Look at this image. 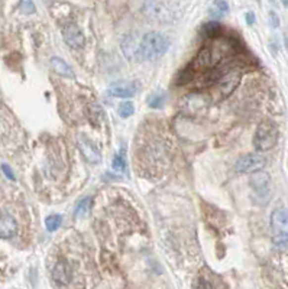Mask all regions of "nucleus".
<instances>
[{
	"label": "nucleus",
	"mask_w": 288,
	"mask_h": 289,
	"mask_svg": "<svg viewBox=\"0 0 288 289\" xmlns=\"http://www.w3.org/2000/svg\"><path fill=\"white\" fill-rule=\"evenodd\" d=\"M231 45L225 39H214L207 46H204L198 55L194 59L192 67L195 70H209L216 67L223 58H226L231 52Z\"/></svg>",
	"instance_id": "obj_1"
},
{
	"label": "nucleus",
	"mask_w": 288,
	"mask_h": 289,
	"mask_svg": "<svg viewBox=\"0 0 288 289\" xmlns=\"http://www.w3.org/2000/svg\"><path fill=\"white\" fill-rule=\"evenodd\" d=\"M117 113L122 119H128L135 113V106L132 101H122L117 107Z\"/></svg>",
	"instance_id": "obj_16"
},
{
	"label": "nucleus",
	"mask_w": 288,
	"mask_h": 289,
	"mask_svg": "<svg viewBox=\"0 0 288 289\" xmlns=\"http://www.w3.org/2000/svg\"><path fill=\"white\" fill-rule=\"evenodd\" d=\"M240 77H242V74H240L239 70H232L220 78L217 81V91L220 93V96L226 97L232 94L235 91V88L239 85Z\"/></svg>",
	"instance_id": "obj_7"
},
{
	"label": "nucleus",
	"mask_w": 288,
	"mask_h": 289,
	"mask_svg": "<svg viewBox=\"0 0 288 289\" xmlns=\"http://www.w3.org/2000/svg\"><path fill=\"white\" fill-rule=\"evenodd\" d=\"M19 9L23 12V13H26V15H32V13H35V4H34V1H32V0H20Z\"/></svg>",
	"instance_id": "obj_22"
},
{
	"label": "nucleus",
	"mask_w": 288,
	"mask_h": 289,
	"mask_svg": "<svg viewBox=\"0 0 288 289\" xmlns=\"http://www.w3.org/2000/svg\"><path fill=\"white\" fill-rule=\"evenodd\" d=\"M78 148H80L83 156H84L89 162H92V164L100 162V159H101L100 152H98V149H97L96 146H95L89 139L80 137V140H78Z\"/></svg>",
	"instance_id": "obj_11"
},
{
	"label": "nucleus",
	"mask_w": 288,
	"mask_h": 289,
	"mask_svg": "<svg viewBox=\"0 0 288 289\" xmlns=\"http://www.w3.org/2000/svg\"><path fill=\"white\" fill-rule=\"evenodd\" d=\"M52 278L58 285H67L71 279V268L65 262H58L52 272Z\"/></svg>",
	"instance_id": "obj_13"
},
{
	"label": "nucleus",
	"mask_w": 288,
	"mask_h": 289,
	"mask_svg": "<svg viewBox=\"0 0 288 289\" xmlns=\"http://www.w3.org/2000/svg\"><path fill=\"white\" fill-rule=\"evenodd\" d=\"M51 65H52V68H54V71L59 74V76H62V77H67V78H74L76 77V74H74V71H73V68L65 62V61H62L61 58L54 57L51 59Z\"/></svg>",
	"instance_id": "obj_14"
},
{
	"label": "nucleus",
	"mask_w": 288,
	"mask_h": 289,
	"mask_svg": "<svg viewBox=\"0 0 288 289\" xmlns=\"http://www.w3.org/2000/svg\"><path fill=\"white\" fill-rule=\"evenodd\" d=\"M229 12V4L226 0H213L209 7V15L213 19H220Z\"/></svg>",
	"instance_id": "obj_15"
},
{
	"label": "nucleus",
	"mask_w": 288,
	"mask_h": 289,
	"mask_svg": "<svg viewBox=\"0 0 288 289\" xmlns=\"http://www.w3.org/2000/svg\"><path fill=\"white\" fill-rule=\"evenodd\" d=\"M269 22H271V25L274 26V28H278L280 26V18H278V15L275 13V12H269Z\"/></svg>",
	"instance_id": "obj_24"
},
{
	"label": "nucleus",
	"mask_w": 288,
	"mask_h": 289,
	"mask_svg": "<svg viewBox=\"0 0 288 289\" xmlns=\"http://www.w3.org/2000/svg\"><path fill=\"white\" fill-rule=\"evenodd\" d=\"M62 35H64V41L65 43L73 48V49H78V48H83L84 45V35L83 32L80 31L77 25H67L62 31Z\"/></svg>",
	"instance_id": "obj_8"
},
{
	"label": "nucleus",
	"mask_w": 288,
	"mask_h": 289,
	"mask_svg": "<svg viewBox=\"0 0 288 289\" xmlns=\"http://www.w3.org/2000/svg\"><path fill=\"white\" fill-rule=\"evenodd\" d=\"M277 140H278L277 124L269 122V120L261 122L256 127L255 136H253L255 149L259 151V152H267L277 145Z\"/></svg>",
	"instance_id": "obj_3"
},
{
	"label": "nucleus",
	"mask_w": 288,
	"mask_h": 289,
	"mask_svg": "<svg viewBox=\"0 0 288 289\" xmlns=\"http://www.w3.org/2000/svg\"><path fill=\"white\" fill-rule=\"evenodd\" d=\"M203 32L206 37H210V38H216V35L220 32V25L217 22H210V23H206L203 26Z\"/></svg>",
	"instance_id": "obj_20"
},
{
	"label": "nucleus",
	"mask_w": 288,
	"mask_h": 289,
	"mask_svg": "<svg viewBox=\"0 0 288 289\" xmlns=\"http://www.w3.org/2000/svg\"><path fill=\"white\" fill-rule=\"evenodd\" d=\"M274 246L280 250L288 249V233H275L272 237Z\"/></svg>",
	"instance_id": "obj_17"
},
{
	"label": "nucleus",
	"mask_w": 288,
	"mask_h": 289,
	"mask_svg": "<svg viewBox=\"0 0 288 289\" xmlns=\"http://www.w3.org/2000/svg\"><path fill=\"white\" fill-rule=\"evenodd\" d=\"M283 1V4L286 6V7H288V0H281Z\"/></svg>",
	"instance_id": "obj_27"
},
{
	"label": "nucleus",
	"mask_w": 288,
	"mask_h": 289,
	"mask_svg": "<svg viewBox=\"0 0 288 289\" xmlns=\"http://www.w3.org/2000/svg\"><path fill=\"white\" fill-rule=\"evenodd\" d=\"M249 184L253 193V198L259 204H267L272 195V182L268 173L262 172V169L253 172V175L250 176Z\"/></svg>",
	"instance_id": "obj_4"
},
{
	"label": "nucleus",
	"mask_w": 288,
	"mask_h": 289,
	"mask_svg": "<svg viewBox=\"0 0 288 289\" xmlns=\"http://www.w3.org/2000/svg\"><path fill=\"white\" fill-rule=\"evenodd\" d=\"M138 84L134 81H115L109 85V93L115 97H132L138 91Z\"/></svg>",
	"instance_id": "obj_9"
},
{
	"label": "nucleus",
	"mask_w": 288,
	"mask_h": 289,
	"mask_svg": "<svg viewBox=\"0 0 288 289\" xmlns=\"http://www.w3.org/2000/svg\"><path fill=\"white\" fill-rule=\"evenodd\" d=\"M168 38L161 34V32H148L145 34L139 45H138V51H136V59H148V61H154L161 58L168 49Z\"/></svg>",
	"instance_id": "obj_2"
},
{
	"label": "nucleus",
	"mask_w": 288,
	"mask_h": 289,
	"mask_svg": "<svg viewBox=\"0 0 288 289\" xmlns=\"http://www.w3.org/2000/svg\"><path fill=\"white\" fill-rule=\"evenodd\" d=\"M286 45H287V48H288V34H287V37H286Z\"/></svg>",
	"instance_id": "obj_28"
},
{
	"label": "nucleus",
	"mask_w": 288,
	"mask_h": 289,
	"mask_svg": "<svg viewBox=\"0 0 288 289\" xmlns=\"http://www.w3.org/2000/svg\"><path fill=\"white\" fill-rule=\"evenodd\" d=\"M18 231V223L16 220L9 215V214H4L0 217V239H12Z\"/></svg>",
	"instance_id": "obj_12"
},
{
	"label": "nucleus",
	"mask_w": 288,
	"mask_h": 289,
	"mask_svg": "<svg viewBox=\"0 0 288 289\" xmlns=\"http://www.w3.org/2000/svg\"><path fill=\"white\" fill-rule=\"evenodd\" d=\"M164 101H165V96H164V94H154V96L148 100V103H149V106H151L152 109L162 107V106H164Z\"/></svg>",
	"instance_id": "obj_23"
},
{
	"label": "nucleus",
	"mask_w": 288,
	"mask_h": 289,
	"mask_svg": "<svg viewBox=\"0 0 288 289\" xmlns=\"http://www.w3.org/2000/svg\"><path fill=\"white\" fill-rule=\"evenodd\" d=\"M246 23H248V25H253V23H255V15H253L252 12H248V13H246Z\"/></svg>",
	"instance_id": "obj_26"
},
{
	"label": "nucleus",
	"mask_w": 288,
	"mask_h": 289,
	"mask_svg": "<svg viewBox=\"0 0 288 289\" xmlns=\"http://www.w3.org/2000/svg\"><path fill=\"white\" fill-rule=\"evenodd\" d=\"M113 169L119 172H126V161L122 155H115L113 158V164H112Z\"/></svg>",
	"instance_id": "obj_21"
},
{
	"label": "nucleus",
	"mask_w": 288,
	"mask_h": 289,
	"mask_svg": "<svg viewBox=\"0 0 288 289\" xmlns=\"http://www.w3.org/2000/svg\"><path fill=\"white\" fill-rule=\"evenodd\" d=\"M180 106H181L183 113L189 116H197L206 110V107L209 106V100L204 94L192 93L181 100Z\"/></svg>",
	"instance_id": "obj_6"
},
{
	"label": "nucleus",
	"mask_w": 288,
	"mask_h": 289,
	"mask_svg": "<svg viewBox=\"0 0 288 289\" xmlns=\"http://www.w3.org/2000/svg\"><path fill=\"white\" fill-rule=\"evenodd\" d=\"M267 165V158L261 154H249L239 158L235 164L236 171L240 173H253L264 169Z\"/></svg>",
	"instance_id": "obj_5"
},
{
	"label": "nucleus",
	"mask_w": 288,
	"mask_h": 289,
	"mask_svg": "<svg viewBox=\"0 0 288 289\" xmlns=\"http://www.w3.org/2000/svg\"><path fill=\"white\" fill-rule=\"evenodd\" d=\"M271 227L275 233H288V210L278 208L271 214Z\"/></svg>",
	"instance_id": "obj_10"
},
{
	"label": "nucleus",
	"mask_w": 288,
	"mask_h": 289,
	"mask_svg": "<svg viewBox=\"0 0 288 289\" xmlns=\"http://www.w3.org/2000/svg\"><path fill=\"white\" fill-rule=\"evenodd\" d=\"M1 171L4 172V175H6V176H7L9 179H12V181L15 179V175H13V172H12V169H10V168H9L7 165H1Z\"/></svg>",
	"instance_id": "obj_25"
},
{
	"label": "nucleus",
	"mask_w": 288,
	"mask_h": 289,
	"mask_svg": "<svg viewBox=\"0 0 288 289\" xmlns=\"http://www.w3.org/2000/svg\"><path fill=\"white\" fill-rule=\"evenodd\" d=\"M90 206H92V198H84L83 201H80L77 206V210H76V217L77 218H84L86 215H89Z\"/></svg>",
	"instance_id": "obj_18"
},
{
	"label": "nucleus",
	"mask_w": 288,
	"mask_h": 289,
	"mask_svg": "<svg viewBox=\"0 0 288 289\" xmlns=\"http://www.w3.org/2000/svg\"><path fill=\"white\" fill-rule=\"evenodd\" d=\"M61 221H62V218H61V215H58V214H51V215H48L47 220H45L47 230L48 231L58 230L59 226H61Z\"/></svg>",
	"instance_id": "obj_19"
}]
</instances>
